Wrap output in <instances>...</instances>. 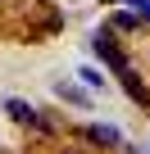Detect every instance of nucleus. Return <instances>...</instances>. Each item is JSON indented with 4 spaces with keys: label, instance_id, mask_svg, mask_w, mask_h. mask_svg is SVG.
Returning a JSON list of instances; mask_svg holds the SVG:
<instances>
[{
    "label": "nucleus",
    "instance_id": "obj_1",
    "mask_svg": "<svg viewBox=\"0 0 150 154\" xmlns=\"http://www.w3.org/2000/svg\"><path fill=\"white\" fill-rule=\"evenodd\" d=\"M91 50H96V59H105V63H109L118 77H127V72H132V68H127V59H123V50L109 41V27H100V32L91 36Z\"/></svg>",
    "mask_w": 150,
    "mask_h": 154
},
{
    "label": "nucleus",
    "instance_id": "obj_2",
    "mask_svg": "<svg viewBox=\"0 0 150 154\" xmlns=\"http://www.w3.org/2000/svg\"><path fill=\"white\" fill-rule=\"evenodd\" d=\"M5 118H14V122H23V127H32V131H41V136L50 131V118H41V113H37L27 100H18V95L5 100Z\"/></svg>",
    "mask_w": 150,
    "mask_h": 154
},
{
    "label": "nucleus",
    "instance_id": "obj_3",
    "mask_svg": "<svg viewBox=\"0 0 150 154\" xmlns=\"http://www.w3.org/2000/svg\"><path fill=\"white\" fill-rule=\"evenodd\" d=\"M87 140L100 145V149H114V145H123V131L114 122H96V127H87Z\"/></svg>",
    "mask_w": 150,
    "mask_h": 154
},
{
    "label": "nucleus",
    "instance_id": "obj_4",
    "mask_svg": "<svg viewBox=\"0 0 150 154\" xmlns=\"http://www.w3.org/2000/svg\"><path fill=\"white\" fill-rule=\"evenodd\" d=\"M55 95L68 100V104H78V109H91V95H87L82 86H73V82H55Z\"/></svg>",
    "mask_w": 150,
    "mask_h": 154
},
{
    "label": "nucleus",
    "instance_id": "obj_5",
    "mask_svg": "<svg viewBox=\"0 0 150 154\" xmlns=\"http://www.w3.org/2000/svg\"><path fill=\"white\" fill-rule=\"evenodd\" d=\"M109 27H123V32H141V18L136 14H114V23Z\"/></svg>",
    "mask_w": 150,
    "mask_h": 154
},
{
    "label": "nucleus",
    "instance_id": "obj_6",
    "mask_svg": "<svg viewBox=\"0 0 150 154\" xmlns=\"http://www.w3.org/2000/svg\"><path fill=\"white\" fill-rule=\"evenodd\" d=\"M78 82H87V86H96V91H100V86H105V77H100L96 68H78Z\"/></svg>",
    "mask_w": 150,
    "mask_h": 154
},
{
    "label": "nucleus",
    "instance_id": "obj_7",
    "mask_svg": "<svg viewBox=\"0 0 150 154\" xmlns=\"http://www.w3.org/2000/svg\"><path fill=\"white\" fill-rule=\"evenodd\" d=\"M132 9H141V18H150V0H127Z\"/></svg>",
    "mask_w": 150,
    "mask_h": 154
},
{
    "label": "nucleus",
    "instance_id": "obj_8",
    "mask_svg": "<svg viewBox=\"0 0 150 154\" xmlns=\"http://www.w3.org/2000/svg\"><path fill=\"white\" fill-rule=\"evenodd\" d=\"M105 5H114V0H105Z\"/></svg>",
    "mask_w": 150,
    "mask_h": 154
}]
</instances>
